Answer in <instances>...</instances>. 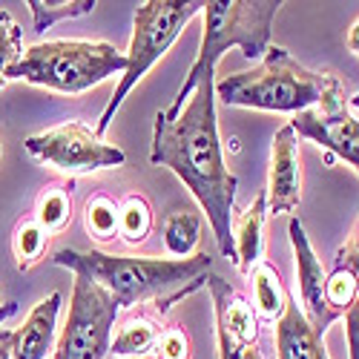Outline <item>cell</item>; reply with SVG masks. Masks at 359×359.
<instances>
[{"label": "cell", "mask_w": 359, "mask_h": 359, "mask_svg": "<svg viewBox=\"0 0 359 359\" xmlns=\"http://www.w3.org/2000/svg\"><path fill=\"white\" fill-rule=\"evenodd\" d=\"M149 161L178 175V182L198 201L201 213H207L222 256L233 259V204L238 182L224 164L213 78L196 86L182 112L170 115L161 109L156 115Z\"/></svg>", "instance_id": "1"}, {"label": "cell", "mask_w": 359, "mask_h": 359, "mask_svg": "<svg viewBox=\"0 0 359 359\" xmlns=\"http://www.w3.org/2000/svg\"><path fill=\"white\" fill-rule=\"evenodd\" d=\"M118 305L95 282L75 276L67 325L55 345V359H104L109 353Z\"/></svg>", "instance_id": "7"}, {"label": "cell", "mask_w": 359, "mask_h": 359, "mask_svg": "<svg viewBox=\"0 0 359 359\" xmlns=\"http://www.w3.org/2000/svg\"><path fill=\"white\" fill-rule=\"evenodd\" d=\"M327 86V72H313L296 57L271 46L262 64L248 72H233L216 81V95L227 107L264 109V112H305L313 109Z\"/></svg>", "instance_id": "4"}, {"label": "cell", "mask_w": 359, "mask_h": 359, "mask_svg": "<svg viewBox=\"0 0 359 359\" xmlns=\"http://www.w3.org/2000/svg\"><path fill=\"white\" fill-rule=\"evenodd\" d=\"M264 219H267L264 190L253 198V204L248 210L233 216V262H236L238 271L248 273V276L264 259Z\"/></svg>", "instance_id": "16"}, {"label": "cell", "mask_w": 359, "mask_h": 359, "mask_svg": "<svg viewBox=\"0 0 359 359\" xmlns=\"http://www.w3.org/2000/svg\"><path fill=\"white\" fill-rule=\"evenodd\" d=\"M348 49L359 57V18L351 23V29H348Z\"/></svg>", "instance_id": "29"}, {"label": "cell", "mask_w": 359, "mask_h": 359, "mask_svg": "<svg viewBox=\"0 0 359 359\" xmlns=\"http://www.w3.org/2000/svg\"><path fill=\"white\" fill-rule=\"evenodd\" d=\"M15 311H18V302H4V305H0V325H4Z\"/></svg>", "instance_id": "30"}, {"label": "cell", "mask_w": 359, "mask_h": 359, "mask_svg": "<svg viewBox=\"0 0 359 359\" xmlns=\"http://www.w3.org/2000/svg\"><path fill=\"white\" fill-rule=\"evenodd\" d=\"M149 230H153V207L138 193L127 196L118 204V238H124L127 245H141L147 242Z\"/></svg>", "instance_id": "21"}, {"label": "cell", "mask_w": 359, "mask_h": 359, "mask_svg": "<svg viewBox=\"0 0 359 359\" xmlns=\"http://www.w3.org/2000/svg\"><path fill=\"white\" fill-rule=\"evenodd\" d=\"M250 285H253V308L262 319L267 322H276L282 313H285V305H287V290L279 279V271L271 264V262H259L253 271H250Z\"/></svg>", "instance_id": "17"}, {"label": "cell", "mask_w": 359, "mask_h": 359, "mask_svg": "<svg viewBox=\"0 0 359 359\" xmlns=\"http://www.w3.org/2000/svg\"><path fill=\"white\" fill-rule=\"evenodd\" d=\"M351 107H353V109H359V93H356V95L351 98Z\"/></svg>", "instance_id": "31"}, {"label": "cell", "mask_w": 359, "mask_h": 359, "mask_svg": "<svg viewBox=\"0 0 359 359\" xmlns=\"http://www.w3.org/2000/svg\"><path fill=\"white\" fill-rule=\"evenodd\" d=\"M267 216L293 213L302 201V156H299V135L285 124L271 144V170H267Z\"/></svg>", "instance_id": "10"}, {"label": "cell", "mask_w": 359, "mask_h": 359, "mask_svg": "<svg viewBox=\"0 0 359 359\" xmlns=\"http://www.w3.org/2000/svg\"><path fill=\"white\" fill-rule=\"evenodd\" d=\"M201 9H204L201 0H147V4L135 6V29H133V41L127 52V69L121 81H118L107 109L101 112V121L95 127L98 138H104V133L109 130L112 118L121 109L130 89L161 61L167 49L175 43V38L182 35V29Z\"/></svg>", "instance_id": "6"}, {"label": "cell", "mask_w": 359, "mask_h": 359, "mask_svg": "<svg viewBox=\"0 0 359 359\" xmlns=\"http://www.w3.org/2000/svg\"><path fill=\"white\" fill-rule=\"evenodd\" d=\"M287 233H290V245H293V259H296V290H299V308L308 316V322L313 325V331L319 337H325V331L331 327L339 316L327 308L325 302V282H327V273L319 262V256L313 253L311 248V238L305 233V224L299 219H290L287 224Z\"/></svg>", "instance_id": "9"}, {"label": "cell", "mask_w": 359, "mask_h": 359, "mask_svg": "<svg viewBox=\"0 0 359 359\" xmlns=\"http://www.w3.org/2000/svg\"><path fill=\"white\" fill-rule=\"evenodd\" d=\"M20 55H23V29L6 9H0V89L6 86V72L20 61Z\"/></svg>", "instance_id": "25"}, {"label": "cell", "mask_w": 359, "mask_h": 359, "mask_svg": "<svg viewBox=\"0 0 359 359\" xmlns=\"http://www.w3.org/2000/svg\"><path fill=\"white\" fill-rule=\"evenodd\" d=\"M156 356L158 359H190V337L184 327H170V331L161 334L158 345H156Z\"/></svg>", "instance_id": "26"}, {"label": "cell", "mask_w": 359, "mask_h": 359, "mask_svg": "<svg viewBox=\"0 0 359 359\" xmlns=\"http://www.w3.org/2000/svg\"><path fill=\"white\" fill-rule=\"evenodd\" d=\"M325 302L345 319L351 359H359V248L351 238L337 250L334 271L325 282Z\"/></svg>", "instance_id": "11"}, {"label": "cell", "mask_w": 359, "mask_h": 359, "mask_svg": "<svg viewBox=\"0 0 359 359\" xmlns=\"http://www.w3.org/2000/svg\"><path fill=\"white\" fill-rule=\"evenodd\" d=\"M204 285L210 287L213 296V311H216V325L242 345H256L259 339V319L245 296H238L230 282H224L219 273L204 276Z\"/></svg>", "instance_id": "13"}, {"label": "cell", "mask_w": 359, "mask_h": 359, "mask_svg": "<svg viewBox=\"0 0 359 359\" xmlns=\"http://www.w3.org/2000/svg\"><path fill=\"white\" fill-rule=\"evenodd\" d=\"M282 6H285L282 0H230V4L227 0H207L201 9L204 12L201 49L167 112L175 115L184 109V104L196 93V86L207 78H213L219 57L230 46L242 49L248 61H262L264 52L271 49V32H273L271 26Z\"/></svg>", "instance_id": "3"}, {"label": "cell", "mask_w": 359, "mask_h": 359, "mask_svg": "<svg viewBox=\"0 0 359 359\" xmlns=\"http://www.w3.org/2000/svg\"><path fill=\"white\" fill-rule=\"evenodd\" d=\"M290 127L296 135L316 141L331 158H342L359 175V121L348 109L337 115H319L316 109H305L293 115Z\"/></svg>", "instance_id": "12"}, {"label": "cell", "mask_w": 359, "mask_h": 359, "mask_svg": "<svg viewBox=\"0 0 359 359\" xmlns=\"http://www.w3.org/2000/svg\"><path fill=\"white\" fill-rule=\"evenodd\" d=\"M12 342H15V334L0 327V359H12Z\"/></svg>", "instance_id": "28"}, {"label": "cell", "mask_w": 359, "mask_h": 359, "mask_svg": "<svg viewBox=\"0 0 359 359\" xmlns=\"http://www.w3.org/2000/svg\"><path fill=\"white\" fill-rule=\"evenodd\" d=\"M161 334H164L161 325L153 316H147V313L130 316L127 322H121L118 334L112 337L109 353H115V356H144L149 351H156Z\"/></svg>", "instance_id": "18"}, {"label": "cell", "mask_w": 359, "mask_h": 359, "mask_svg": "<svg viewBox=\"0 0 359 359\" xmlns=\"http://www.w3.org/2000/svg\"><path fill=\"white\" fill-rule=\"evenodd\" d=\"M127 55L112 43L93 41H43L23 49L20 61L6 72V81H26L55 93L81 95L109 75H124Z\"/></svg>", "instance_id": "5"}, {"label": "cell", "mask_w": 359, "mask_h": 359, "mask_svg": "<svg viewBox=\"0 0 359 359\" xmlns=\"http://www.w3.org/2000/svg\"><path fill=\"white\" fill-rule=\"evenodd\" d=\"M273 339L279 359H331L325 348V337L313 331V325L308 322L293 296H287L285 313L276 319Z\"/></svg>", "instance_id": "14"}, {"label": "cell", "mask_w": 359, "mask_h": 359, "mask_svg": "<svg viewBox=\"0 0 359 359\" xmlns=\"http://www.w3.org/2000/svg\"><path fill=\"white\" fill-rule=\"evenodd\" d=\"M26 6L32 9L35 32H38V35H43L46 29H52L55 23L89 15V12H93L98 4H95V0H29Z\"/></svg>", "instance_id": "23"}, {"label": "cell", "mask_w": 359, "mask_h": 359, "mask_svg": "<svg viewBox=\"0 0 359 359\" xmlns=\"http://www.w3.org/2000/svg\"><path fill=\"white\" fill-rule=\"evenodd\" d=\"M61 302H64V296L55 290L29 311L26 322L20 325V331H15L12 359H46V353L52 351V342H55Z\"/></svg>", "instance_id": "15"}, {"label": "cell", "mask_w": 359, "mask_h": 359, "mask_svg": "<svg viewBox=\"0 0 359 359\" xmlns=\"http://www.w3.org/2000/svg\"><path fill=\"white\" fill-rule=\"evenodd\" d=\"M83 224L98 242H112L118 236V204L109 196L95 193L83 207Z\"/></svg>", "instance_id": "24"}, {"label": "cell", "mask_w": 359, "mask_h": 359, "mask_svg": "<svg viewBox=\"0 0 359 359\" xmlns=\"http://www.w3.org/2000/svg\"><path fill=\"white\" fill-rule=\"evenodd\" d=\"M49 242V233L35 222V219H23L18 222L15 233H12V253H15V264L18 271L26 273L41 262L43 250Z\"/></svg>", "instance_id": "22"}, {"label": "cell", "mask_w": 359, "mask_h": 359, "mask_svg": "<svg viewBox=\"0 0 359 359\" xmlns=\"http://www.w3.org/2000/svg\"><path fill=\"white\" fill-rule=\"evenodd\" d=\"M216 359H262V353L256 345L236 342L224 327L216 325Z\"/></svg>", "instance_id": "27"}, {"label": "cell", "mask_w": 359, "mask_h": 359, "mask_svg": "<svg viewBox=\"0 0 359 359\" xmlns=\"http://www.w3.org/2000/svg\"><path fill=\"white\" fill-rule=\"evenodd\" d=\"M23 147L35 161L49 164L61 172H72V175L121 167L127 161L124 149H118L115 144H107L104 138L95 135V130H89L81 121H67L61 127L29 135Z\"/></svg>", "instance_id": "8"}, {"label": "cell", "mask_w": 359, "mask_h": 359, "mask_svg": "<svg viewBox=\"0 0 359 359\" xmlns=\"http://www.w3.org/2000/svg\"><path fill=\"white\" fill-rule=\"evenodd\" d=\"M49 236L61 233L72 222V184H49L38 193L35 216H32Z\"/></svg>", "instance_id": "19"}, {"label": "cell", "mask_w": 359, "mask_h": 359, "mask_svg": "<svg viewBox=\"0 0 359 359\" xmlns=\"http://www.w3.org/2000/svg\"><path fill=\"white\" fill-rule=\"evenodd\" d=\"M57 267H69L75 276L101 285L118 308H133L149 299H161L164 290L196 282L210 271L213 259L196 253L187 259H153V256H112L104 250H57Z\"/></svg>", "instance_id": "2"}, {"label": "cell", "mask_w": 359, "mask_h": 359, "mask_svg": "<svg viewBox=\"0 0 359 359\" xmlns=\"http://www.w3.org/2000/svg\"><path fill=\"white\" fill-rule=\"evenodd\" d=\"M201 236V216L196 210H175L164 219V248L172 259H187Z\"/></svg>", "instance_id": "20"}]
</instances>
